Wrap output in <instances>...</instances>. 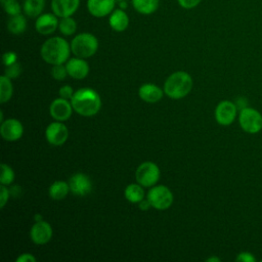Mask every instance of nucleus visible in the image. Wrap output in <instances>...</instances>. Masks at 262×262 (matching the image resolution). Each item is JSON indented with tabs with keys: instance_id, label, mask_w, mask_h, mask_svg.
Masks as SVG:
<instances>
[{
	"instance_id": "1",
	"label": "nucleus",
	"mask_w": 262,
	"mask_h": 262,
	"mask_svg": "<svg viewBox=\"0 0 262 262\" xmlns=\"http://www.w3.org/2000/svg\"><path fill=\"white\" fill-rule=\"evenodd\" d=\"M71 103L74 111L83 117H92L101 107L100 96L91 88L78 89L71 98Z\"/></svg>"
},
{
	"instance_id": "2",
	"label": "nucleus",
	"mask_w": 262,
	"mask_h": 262,
	"mask_svg": "<svg viewBox=\"0 0 262 262\" xmlns=\"http://www.w3.org/2000/svg\"><path fill=\"white\" fill-rule=\"evenodd\" d=\"M71 51V45L61 37H51L47 39L40 49L43 60L52 66L66 62Z\"/></svg>"
},
{
	"instance_id": "3",
	"label": "nucleus",
	"mask_w": 262,
	"mask_h": 262,
	"mask_svg": "<svg viewBox=\"0 0 262 262\" xmlns=\"http://www.w3.org/2000/svg\"><path fill=\"white\" fill-rule=\"evenodd\" d=\"M192 88V79L190 75L183 71H178L171 74L165 84L164 92L167 96L173 99L185 97Z\"/></svg>"
},
{
	"instance_id": "4",
	"label": "nucleus",
	"mask_w": 262,
	"mask_h": 262,
	"mask_svg": "<svg viewBox=\"0 0 262 262\" xmlns=\"http://www.w3.org/2000/svg\"><path fill=\"white\" fill-rule=\"evenodd\" d=\"M98 49L97 38L90 33H81L74 37L71 42V50L75 56L88 58L96 53Z\"/></svg>"
},
{
	"instance_id": "5",
	"label": "nucleus",
	"mask_w": 262,
	"mask_h": 262,
	"mask_svg": "<svg viewBox=\"0 0 262 262\" xmlns=\"http://www.w3.org/2000/svg\"><path fill=\"white\" fill-rule=\"evenodd\" d=\"M238 124L249 134H257L262 130V114L256 108L245 106L238 113Z\"/></svg>"
},
{
	"instance_id": "6",
	"label": "nucleus",
	"mask_w": 262,
	"mask_h": 262,
	"mask_svg": "<svg viewBox=\"0 0 262 262\" xmlns=\"http://www.w3.org/2000/svg\"><path fill=\"white\" fill-rule=\"evenodd\" d=\"M135 178L143 187H151L159 181L160 169L154 162H143L137 167Z\"/></svg>"
},
{
	"instance_id": "7",
	"label": "nucleus",
	"mask_w": 262,
	"mask_h": 262,
	"mask_svg": "<svg viewBox=\"0 0 262 262\" xmlns=\"http://www.w3.org/2000/svg\"><path fill=\"white\" fill-rule=\"evenodd\" d=\"M147 200L152 208L158 210H166L171 207L173 203L172 191L164 185L152 186L147 192Z\"/></svg>"
},
{
	"instance_id": "8",
	"label": "nucleus",
	"mask_w": 262,
	"mask_h": 262,
	"mask_svg": "<svg viewBox=\"0 0 262 262\" xmlns=\"http://www.w3.org/2000/svg\"><path fill=\"white\" fill-rule=\"evenodd\" d=\"M237 115V105L230 100L220 101L215 108V119L219 125L229 126Z\"/></svg>"
},
{
	"instance_id": "9",
	"label": "nucleus",
	"mask_w": 262,
	"mask_h": 262,
	"mask_svg": "<svg viewBox=\"0 0 262 262\" xmlns=\"http://www.w3.org/2000/svg\"><path fill=\"white\" fill-rule=\"evenodd\" d=\"M45 136L47 141L52 145H61L63 144L69 136L68 128L64 124L59 121L50 123L45 131Z\"/></svg>"
},
{
	"instance_id": "10",
	"label": "nucleus",
	"mask_w": 262,
	"mask_h": 262,
	"mask_svg": "<svg viewBox=\"0 0 262 262\" xmlns=\"http://www.w3.org/2000/svg\"><path fill=\"white\" fill-rule=\"evenodd\" d=\"M30 236L36 245H45L52 237V227L44 220L36 221L31 228Z\"/></svg>"
},
{
	"instance_id": "11",
	"label": "nucleus",
	"mask_w": 262,
	"mask_h": 262,
	"mask_svg": "<svg viewBox=\"0 0 262 262\" xmlns=\"http://www.w3.org/2000/svg\"><path fill=\"white\" fill-rule=\"evenodd\" d=\"M0 133L6 141H15L23 136L24 127L18 120L7 119L1 123Z\"/></svg>"
},
{
	"instance_id": "12",
	"label": "nucleus",
	"mask_w": 262,
	"mask_h": 262,
	"mask_svg": "<svg viewBox=\"0 0 262 262\" xmlns=\"http://www.w3.org/2000/svg\"><path fill=\"white\" fill-rule=\"evenodd\" d=\"M69 186L70 190L74 194L78 196H85L91 191L92 182L87 175L83 173H76L70 178Z\"/></svg>"
},
{
	"instance_id": "13",
	"label": "nucleus",
	"mask_w": 262,
	"mask_h": 262,
	"mask_svg": "<svg viewBox=\"0 0 262 262\" xmlns=\"http://www.w3.org/2000/svg\"><path fill=\"white\" fill-rule=\"evenodd\" d=\"M72 103L68 101V99L64 98H56L54 99L50 106H49V113L51 117L59 122L67 121L71 116L73 112Z\"/></svg>"
},
{
	"instance_id": "14",
	"label": "nucleus",
	"mask_w": 262,
	"mask_h": 262,
	"mask_svg": "<svg viewBox=\"0 0 262 262\" xmlns=\"http://www.w3.org/2000/svg\"><path fill=\"white\" fill-rule=\"evenodd\" d=\"M58 16L54 13H42L40 14L35 23L36 31L41 35H50L58 27Z\"/></svg>"
},
{
	"instance_id": "15",
	"label": "nucleus",
	"mask_w": 262,
	"mask_h": 262,
	"mask_svg": "<svg viewBox=\"0 0 262 262\" xmlns=\"http://www.w3.org/2000/svg\"><path fill=\"white\" fill-rule=\"evenodd\" d=\"M87 9L95 17H104L115 9V0H87Z\"/></svg>"
},
{
	"instance_id": "16",
	"label": "nucleus",
	"mask_w": 262,
	"mask_h": 262,
	"mask_svg": "<svg viewBox=\"0 0 262 262\" xmlns=\"http://www.w3.org/2000/svg\"><path fill=\"white\" fill-rule=\"evenodd\" d=\"M80 0H51L52 12L62 18L72 16L78 9Z\"/></svg>"
},
{
	"instance_id": "17",
	"label": "nucleus",
	"mask_w": 262,
	"mask_h": 262,
	"mask_svg": "<svg viewBox=\"0 0 262 262\" xmlns=\"http://www.w3.org/2000/svg\"><path fill=\"white\" fill-rule=\"evenodd\" d=\"M66 68L69 76L77 80L84 79L89 73V66L87 61L84 58H80L77 56L69 59Z\"/></svg>"
},
{
	"instance_id": "18",
	"label": "nucleus",
	"mask_w": 262,
	"mask_h": 262,
	"mask_svg": "<svg viewBox=\"0 0 262 262\" xmlns=\"http://www.w3.org/2000/svg\"><path fill=\"white\" fill-rule=\"evenodd\" d=\"M163 93L164 91L159 86H156L154 84H144L138 90L139 97L143 101L149 103H154L161 100L163 97Z\"/></svg>"
},
{
	"instance_id": "19",
	"label": "nucleus",
	"mask_w": 262,
	"mask_h": 262,
	"mask_svg": "<svg viewBox=\"0 0 262 262\" xmlns=\"http://www.w3.org/2000/svg\"><path fill=\"white\" fill-rule=\"evenodd\" d=\"M110 27L116 32H123L129 26V17L124 9H114L108 18Z\"/></svg>"
},
{
	"instance_id": "20",
	"label": "nucleus",
	"mask_w": 262,
	"mask_h": 262,
	"mask_svg": "<svg viewBox=\"0 0 262 262\" xmlns=\"http://www.w3.org/2000/svg\"><path fill=\"white\" fill-rule=\"evenodd\" d=\"M45 7V0H24L23 10L29 17H38Z\"/></svg>"
},
{
	"instance_id": "21",
	"label": "nucleus",
	"mask_w": 262,
	"mask_h": 262,
	"mask_svg": "<svg viewBox=\"0 0 262 262\" xmlns=\"http://www.w3.org/2000/svg\"><path fill=\"white\" fill-rule=\"evenodd\" d=\"M27 28V20L21 13L10 15L7 21V29L13 35H19L25 32Z\"/></svg>"
},
{
	"instance_id": "22",
	"label": "nucleus",
	"mask_w": 262,
	"mask_h": 262,
	"mask_svg": "<svg viewBox=\"0 0 262 262\" xmlns=\"http://www.w3.org/2000/svg\"><path fill=\"white\" fill-rule=\"evenodd\" d=\"M134 9L141 14H151L159 7V0H132Z\"/></svg>"
},
{
	"instance_id": "23",
	"label": "nucleus",
	"mask_w": 262,
	"mask_h": 262,
	"mask_svg": "<svg viewBox=\"0 0 262 262\" xmlns=\"http://www.w3.org/2000/svg\"><path fill=\"white\" fill-rule=\"evenodd\" d=\"M70 191L69 183L62 181V180H56L54 181L50 187H49V195L51 199L59 201L67 196L68 192Z\"/></svg>"
},
{
	"instance_id": "24",
	"label": "nucleus",
	"mask_w": 262,
	"mask_h": 262,
	"mask_svg": "<svg viewBox=\"0 0 262 262\" xmlns=\"http://www.w3.org/2000/svg\"><path fill=\"white\" fill-rule=\"evenodd\" d=\"M125 198L130 203H139L144 199V190L139 183H131L125 188Z\"/></svg>"
},
{
	"instance_id": "25",
	"label": "nucleus",
	"mask_w": 262,
	"mask_h": 262,
	"mask_svg": "<svg viewBox=\"0 0 262 262\" xmlns=\"http://www.w3.org/2000/svg\"><path fill=\"white\" fill-rule=\"evenodd\" d=\"M12 92H13V87L10 79L5 75L1 76L0 77V102L1 103L7 102L11 98Z\"/></svg>"
},
{
	"instance_id": "26",
	"label": "nucleus",
	"mask_w": 262,
	"mask_h": 262,
	"mask_svg": "<svg viewBox=\"0 0 262 262\" xmlns=\"http://www.w3.org/2000/svg\"><path fill=\"white\" fill-rule=\"evenodd\" d=\"M58 29L60 31V33L64 36H71L73 35L76 30H77V23L74 18H72L71 16H67V17H62L59 20L58 24Z\"/></svg>"
},
{
	"instance_id": "27",
	"label": "nucleus",
	"mask_w": 262,
	"mask_h": 262,
	"mask_svg": "<svg viewBox=\"0 0 262 262\" xmlns=\"http://www.w3.org/2000/svg\"><path fill=\"white\" fill-rule=\"evenodd\" d=\"M1 4L8 15H15L21 12V7L16 0H0Z\"/></svg>"
},
{
	"instance_id": "28",
	"label": "nucleus",
	"mask_w": 262,
	"mask_h": 262,
	"mask_svg": "<svg viewBox=\"0 0 262 262\" xmlns=\"http://www.w3.org/2000/svg\"><path fill=\"white\" fill-rule=\"evenodd\" d=\"M14 180V172L13 170L6 164L1 165V177L0 182L3 185H9Z\"/></svg>"
},
{
	"instance_id": "29",
	"label": "nucleus",
	"mask_w": 262,
	"mask_h": 262,
	"mask_svg": "<svg viewBox=\"0 0 262 262\" xmlns=\"http://www.w3.org/2000/svg\"><path fill=\"white\" fill-rule=\"evenodd\" d=\"M51 75L55 80H63L69 74L67 71L66 66H63V63L60 64H54L51 69Z\"/></svg>"
},
{
	"instance_id": "30",
	"label": "nucleus",
	"mask_w": 262,
	"mask_h": 262,
	"mask_svg": "<svg viewBox=\"0 0 262 262\" xmlns=\"http://www.w3.org/2000/svg\"><path fill=\"white\" fill-rule=\"evenodd\" d=\"M20 73H21V67L17 61H15L10 66H7L5 69V76L8 77L9 79L17 78L20 75Z\"/></svg>"
},
{
	"instance_id": "31",
	"label": "nucleus",
	"mask_w": 262,
	"mask_h": 262,
	"mask_svg": "<svg viewBox=\"0 0 262 262\" xmlns=\"http://www.w3.org/2000/svg\"><path fill=\"white\" fill-rule=\"evenodd\" d=\"M235 261H237V262H255L256 258L251 252L244 251V252H241L237 254V256L235 257Z\"/></svg>"
},
{
	"instance_id": "32",
	"label": "nucleus",
	"mask_w": 262,
	"mask_h": 262,
	"mask_svg": "<svg viewBox=\"0 0 262 262\" xmlns=\"http://www.w3.org/2000/svg\"><path fill=\"white\" fill-rule=\"evenodd\" d=\"M9 193H10L9 189L5 185L1 184V186H0V208L1 209H3L4 206L6 205V203L8 202Z\"/></svg>"
},
{
	"instance_id": "33",
	"label": "nucleus",
	"mask_w": 262,
	"mask_h": 262,
	"mask_svg": "<svg viewBox=\"0 0 262 262\" xmlns=\"http://www.w3.org/2000/svg\"><path fill=\"white\" fill-rule=\"evenodd\" d=\"M16 58H17V55L15 52H12V51H8V52H5L3 54V63L7 67V66H10L12 63H14L16 61Z\"/></svg>"
},
{
	"instance_id": "34",
	"label": "nucleus",
	"mask_w": 262,
	"mask_h": 262,
	"mask_svg": "<svg viewBox=\"0 0 262 262\" xmlns=\"http://www.w3.org/2000/svg\"><path fill=\"white\" fill-rule=\"evenodd\" d=\"M74 93L75 92H74L73 88L69 85H64L59 89V96L64 99H71L73 97Z\"/></svg>"
},
{
	"instance_id": "35",
	"label": "nucleus",
	"mask_w": 262,
	"mask_h": 262,
	"mask_svg": "<svg viewBox=\"0 0 262 262\" xmlns=\"http://www.w3.org/2000/svg\"><path fill=\"white\" fill-rule=\"evenodd\" d=\"M202 0H177L178 4L185 9H191L198 6Z\"/></svg>"
},
{
	"instance_id": "36",
	"label": "nucleus",
	"mask_w": 262,
	"mask_h": 262,
	"mask_svg": "<svg viewBox=\"0 0 262 262\" xmlns=\"http://www.w3.org/2000/svg\"><path fill=\"white\" fill-rule=\"evenodd\" d=\"M17 262H36L37 259L30 253H25V254H21L17 259H16Z\"/></svg>"
},
{
	"instance_id": "37",
	"label": "nucleus",
	"mask_w": 262,
	"mask_h": 262,
	"mask_svg": "<svg viewBox=\"0 0 262 262\" xmlns=\"http://www.w3.org/2000/svg\"><path fill=\"white\" fill-rule=\"evenodd\" d=\"M138 204H139V205H138L139 209H140V210H143V211H145V210H147V209H149V208L151 207L149 201H148V200H144V199H143L142 201H140Z\"/></svg>"
},
{
	"instance_id": "38",
	"label": "nucleus",
	"mask_w": 262,
	"mask_h": 262,
	"mask_svg": "<svg viewBox=\"0 0 262 262\" xmlns=\"http://www.w3.org/2000/svg\"><path fill=\"white\" fill-rule=\"evenodd\" d=\"M220 259L218 257H210L207 259V262H219Z\"/></svg>"
},
{
	"instance_id": "39",
	"label": "nucleus",
	"mask_w": 262,
	"mask_h": 262,
	"mask_svg": "<svg viewBox=\"0 0 262 262\" xmlns=\"http://www.w3.org/2000/svg\"><path fill=\"white\" fill-rule=\"evenodd\" d=\"M35 220H36V221H40V220H42V216H41L40 214H37V215L35 216Z\"/></svg>"
},
{
	"instance_id": "40",
	"label": "nucleus",
	"mask_w": 262,
	"mask_h": 262,
	"mask_svg": "<svg viewBox=\"0 0 262 262\" xmlns=\"http://www.w3.org/2000/svg\"><path fill=\"white\" fill-rule=\"evenodd\" d=\"M261 262H262V259H261Z\"/></svg>"
}]
</instances>
